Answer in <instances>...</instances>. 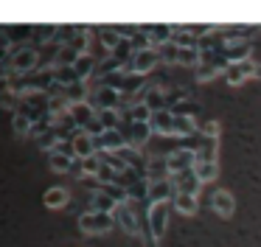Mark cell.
I'll list each match as a JSON object with an SVG mask.
<instances>
[{
  "label": "cell",
  "instance_id": "cell-40",
  "mask_svg": "<svg viewBox=\"0 0 261 247\" xmlns=\"http://www.w3.org/2000/svg\"><path fill=\"white\" fill-rule=\"evenodd\" d=\"M14 70H12V62H0V82L3 79H12Z\"/></svg>",
  "mask_w": 261,
  "mask_h": 247
},
{
  "label": "cell",
  "instance_id": "cell-2",
  "mask_svg": "<svg viewBox=\"0 0 261 247\" xmlns=\"http://www.w3.org/2000/svg\"><path fill=\"white\" fill-rule=\"evenodd\" d=\"M9 62H12L14 76H25V73H31V70L40 67V48H37V45H29V42L14 45L12 59H9Z\"/></svg>",
  "mask_w": 261,
  "mask_h": 247
},
{
  "label": "cell",
  "instance_id": "cell-24",
  "mask_svg": "<svg viewBox=\"0 0 261 247\" xmlns=\"http://www.w3.org/2000/svg\"><path fill=\"white\" fill-rule=\"evenodd\" d=\"M171 202H174L177 211H180V213H188V216H191V213H197V208H199L197 196H194V194H180V191H177V196H174Z\"/></svg>",
  "mask_w": 261,
  "mask_h": 247
},
{
  "label": "cell",
  "instance_id": "cell-29",
  "mask_svg": "<svg viewBox=\"0 0 261 247\" xmlns=\"http://www.w3.org/2000/svg\"><path fill=\"white\" fill-rule=\"evenodd\" d=\"M149 135H152V124H132V146L141 149L149 140Z\"/></svg>",
  "mask_w": 261,
  "mask_h": 247
},
{
  "label": "cell",
  "instance_id": "cell-3",
  "mask_svg": "<svg viewBox=\"0 0 261 247\" xmlns=\"http://www.w3.org/2000/svg\"><path fill=\"white\" fill-rule=\"evenodd\" d=\"M87 104L93 107V110H121V104H124V95L118 93V90L113 87H104V84H96V87H90V98H87Z\"/></svg>",
  "mask_w": 261,
  "mask_h": 247
},
{
  "label": "cell",
  "instance_id": "cell-30",
  "mask_svg": "<svg viewBox=\"0 0 261 247\" xmlns=\"http://www.w3.org/2000/svg\"><path fill=\"white\" fill-rule=\"evenodd\" d=\"M194 171H197L199 183H211V180H216L219 168H216V163H197V166H194Z\"/></svg>",
  "mask_w": 261,
  "mask_h": 247
},
{
  "label": "cell",
  "instance_id": "cell-1",
  "mask_svg": "<svg viewBox=\"0 0 261 247\" xmlns=\"http://www.w3.org/2000/svg\"><path fill=\"white\" fill-rule=\"evenodd\" d=\"M14 112H20L31 124H37L51 115V98H48V93H25V95H20V107Z\"/></svg>",
  "mask_w": 261,
  "mask_h": 247
},
{
  "label": "cell",
  "instance_id": "cell-38",
  "mask_svg": "<svg viewBox=\"0 0 261 247\" xmlns=\"http://www.w3.org/2000/svg\"><path fill=\"white\" fill-rule=\"evenodd\" d=\"M9 42H14V39H23V37H29V31H34V26H12L9 28Z\"/></svg>",
  "mask_w": 261,
  "mask_h": 247
},
{
  "label": "cell",
  "instance_id": "cell-13",
  "mask_svg": "<svg viewBox=\"0 0 261 247\" xmlns=\"http://www.w3.org/2000/svg\"><path fill=\"white\" fill-rule=\"evenodd\" d=\"M143 31L149 34V39H152L154 48L174 39V34H171V31H174V26H171V22H146V26H143Z\"/></svg>",
  "mask_w": 261,
  "mask_h": 247
},
{
  "label": "cell",
  "instance_id": "cell-35",
  "mask_svg": "<svg viewBox=\"0 0 261 247\" xmlns=\"http://www.w3.org/2000/svg\"><path fill=\"white\" fill-rule=\"evenodd\" d=\"M82 82L79 76H76L73 67H57V84H62V87H70V84Z\"/></svg>",
  "mask_w": 261,
  "mask_h": 247
},
{
  "label": "cell",
  "instance_id": "cell-15",
  "mask_svg": "<svg viewBox=\"0 0 261 247\" xmlns=\"http://www.w3.org/2000/svg\"><path fill=\"white\" fill-rule=\"evenodd\" d=\"M113 216H115V225H121L126 233H138V213H135V208H132V202L118 205L113 211Z\"/></svg>",
  "mask_w": 261,
  "mask_h": 247
},
{
  "label": "cell",
  "instance_id": "cell-25",
  "mask_svg": "<svg viewBox=\"0 0 261 247\" xmlns=\"http://www.w3.org/2000/svg\"><path fill=\"white\" fill-rule=\"evenodd\" d=\"M216 152H219L216 140L205 138L202 143H199V149H197V163H216Z\"/></svg>",
  "mask_w": 261,
  "mask_h": 247
},
{
  "label": "cell",
  "instance_id": "cell-9",
  "mask_svg": "<svg viewBox=\"0 0 261 247\" xmlns=\"http://www.w3.org/2000/svg\"><path fill=\"white\" fill-rule=\"evenodd\" d=\"M149 230H152V239H163L166 236V219H169V202H160V205H149Z\"/></svg>",
  "mask_w": 261,
  "mask_h": 247
},
{
  "label": "cell",
  "instance_id": "cell-21",
  "mask_svg": "<svg viewBox=\"0 0 261 247\" xmlns=\"http://www.w3.org/2000/svg\"><path fill=\"white\" fill-rule=\"evenodd\" d=\"M171 171H169V163H166V157H154V160H149V168H146V180L149 183H158V180H169Z\"/></svg>",
  "mask_w": 261,
  "mask_h": 247
},
{
  "label": "cell",
  "instance_id": "cell-10",
  "mask_svg": "<svg viewBox=\"0 0 261 247\" xmlns=\"http://www.w3.org/2000/svg\"><path fill=\"white\" fill-rule=\"evenodd\" d=\"M138 101H143V104L149 107V110L152 112H160V110H169V93H166L163 87H158V84H154V87H146L143 90L141 95H138Z\"/></svg>",
  "mask_w": 261,
  "mask_h": 247
},
{
  "label": "cell",
  "instance_id": "cell-31",
  "mask_svg": "<svg viewBox=\"0 0 261 247\" xmlns=\"http://www.w3.org/2000/svg\"><path fill=\"white\" fill-rule=\"evenodd\" d=\"M177 62H180V65L197 67L199 62H202V54H199V48H180V56H177Z\"/></svg>",
  "mask_w": 261,
  "mask_h": 247
},
{
  "label": "cell",
  "instance_id": "cell-6",
  "mask_svg": "<svg viewBox=\"0 0 261 247\" xmlns=\"http://www.w3.org/2000/svg\"><path fill=\"white\" fill-rule=\"evenodd\" d=\"M166 163H169V171L171 174L188 171V168L197 166V152H191L188 146H182V149H174L171 155H166Z\"/></svg>",
  "mask_w": 261,
  "mask_h": 247
},
{
  "label": "cell",
  "instance_id": "cell-33",
  "mask_svg": "<svg viewBox=\"0 0 261 247\" xmlns=\"http://www.w3.org/2000/svg\"><path fill=\"white\" fill-rule=\"evenodd\" d=\"M171 112H174V115H188V118H197L199 104H197V101H191V98H182V101H177V107H174Z\"/></svg>",
  "mask_w": 261,
  "mask_h": 247
},
{
  "label": "cell",
  "instance_id": "cell-14",
  "mask_svg": "<svg viewBox=\"0 0 261 247\" xmlns=\"http://www.w3.org/2000/svg\"><path fill=\"white\" fill-rule=\"evenodd\" d=\"M115 155H118V157H121V160H124L129 168H135V171H141L143 177H146L149 160L143 157V152L138 149V146H124V149H121V152H115Z\"/></svg>",
  "mask_w": 261,
  "mask_h": 247
},
{
  "label": "cell",
  "instance_id": "cell-34",
  "mask_svg": "<svg viewBox=\"0 0 261 247\" xmlns=\"http://www.w3.org/2000/svg\"><path fill=\"white\" fill-rule=\"evenodd\" d=\"M158 56H160V62H177L180 48H177L174 39H171V42H166V45H158Z\"/></svg>",
  "mask_w": 261,
  "mask_h": 247
},
{
  "label": "cell",
  "instance_id": "cell-16",
  "mask_svg": "<svg viewBox=\"0 0 261 247\" xmlns=\"http://www.w3.org/2000/svg\"><path fill=\"white\" fill-rule=\"evenodd\" d=\"M171 180H174V185H177V191H180V194H194V196L199 194V185H202L194 168L180 171V174H171Z\"/></svg>",
  "mask_w": 261,
  "mask_h": 247
},
{
  "label": "cell",
  "instance_id": "cell-17",
  "mask_svg": "<svg viewBox=\"0 0 261 247\" xmlns=\"http://www.w3.org/2000/svg\"><path fill=\"white\" fill-rule=\"evenodd\" d=\"M152 132L158 135H174V112L171 110H160V112H152Z\"/></svg>",
  "mask_w": 261,
  "mask_h": 247
},
{
  "label": "cell",
  "instance_id": "cell-22",
  "mask_svg": "<svg viewBox=\"0 0 261 247\" xmlns=\"http://www.w3.org/2000/svg\"><path fill=\"white\" fill-rule=\"evenodd\" d=\"M115 208H118V202H115L113 196H107L104 191H96V194L90 196V211H96V213H113Z\"/></svg>",
  "mask_w": 261,
  "mask_h": 247
},
{
  "label": "cell",
  "instance_id": "cell-11",
  "mask_svg": "<svg viewBox=\"0 0 261 247\" xmlns=\"http://www.w3.org/2000/svg\"><path fill=\"white\" fill-rule=\"evenodd\" d=\"M93 143H96V152H121L126 140L118 129H110V132H101L98 138H93Z\"/></svg>",
  "mask_w": 261,
  "mask_h": 247
},
{
  "label": "cell",
  "instance_id": "cell-4",
  "mask_svg": "<svg viewBox=\"0 0 261 247\" xmlns=\"http://www.w3.org/2000/svg\"><path fill=\"white\" fill-rule=\"evenodd\" d=\"M79 228H82V233H87V236L107 233V230L115 228V216H113V213L87 211V213H82V216H79Z\"/></svg>",
  "mask_w": 261,
  "mask_h": 247
},
{
  "label": "cell",
  "instance_id": "cell-36",
  "mask_svg": "<svg viewBox=\"0 0 261 247\" xmlns=\"http://www.w3.org/2000/svg\"><path fill=\"white\" fill-rule=\"evenodd\" d=\"M197 132L202 135V138L216 140V135H219V124H216V121H205V124H199V127H197Z\"/></svg>",
  "mask_w": 261,
  "mask_h": 247
},
{
  "label": "cell",
  "instance_id": "cell-39",
  "mask_svg": "<svg viewBox=\"0 0 261 247\" xmlns=\"http://www.w3.org/2000/svg\"><path fill=\"white\" fill-rule=\"evenodd\" d=\"M12 42H9V39H0V62H9L12 59Z\"/></svg>",
  "mask_w": 261,
  "mask_h": 247
},
{
  "label": "cell",
  "instance_id": "cell-19",
  "mask_svg": "<svg viewBox=\"0 0 261 247\" xmlns=\"http://www.w3.org/2000/svg\"><path fill=\"white\" fill-rule=\"evenodd\" d=\"M211 205H214V211L219 213V216L227 219V216H233V208H236V202H233V194H230V191L222 188V191H216V194H214Z\"/></svg>",
  "mask_w": 261,
  "mask_h": 247
},
{
  "label": "cell",
  "instance_id": "cell-20",
  "mask_svg": "<svg viewBox=\"0 0 261 247\" xmlns=\"http://www.w3.org/2000/svg\"><path fill=\"white\" fill-rule=\"evenodd\" d=\"M96 67H98V56H93V54H85V56H79V59H76L73 70H76V76H79L82 82H87V79H93V73H96Z\"/></svg>",
  "mask_w": 261,
  "mask_h": 247
},
{
  "label": "cell",
  "instance_id": "cell-5",
  "mask_svg": "<svg viewBox=\"0 0 261 247\" xmlns=\"http://www.w3.org/2000/svg\"><path fill=\"white\" fill-rule=\"evenodd\" d=\"M158 62H160L158 48H149V51H135L132 62L124 67V73H138V76H143V73H149L154 65H158Z\"/></svg>",
  "mask_w": 261,
  "mask_h": 247
},
{
  "label": "cell",
  "instance_id": "cell-23",
  "mask_svg": "<svg viewBox=\"0 0 261 247\" xmlns=\"http://www.w3.org/2000/svg\"><path fill=\"white\" fill-rule=\"evenodd\" d=\"M197 127L199 124L194 121V118L174 115V135H180V138H194V135H197Z\"/></svg>",
  "mask_w": 261,
  "mask_h": 247
},
{
  "label": "cell",
  "instance_id": "cell-27",
  "mask_svg": "<svg viewBox=\"0 0 261 247\" xmlns=\"http://www.w3.org/2000/svg\"><path fill=\"white\" fill-rule=\"evenodd\" d=\"M98 124L104 127V132L121 127V112L118 110H98Z\"/></svg>",
  "mask_w": 261,
  "mask_h": 247
},
{
  "label": "cell",
  "instance_id": "cell-32",
  "mask_svg": "<svg viewBox=\"0 0 261 247\" xmlns=\"http://www.w3.org/2000/svg\"><path fill=\"white\" fill-rule=\"evenodd\" d=\"M98 171H101V155H93V157H87V160H82V174L85 177H98Z\"/></svg>",
  "mask_w": 261,
  "mask_h": 247
},
{
  "label": "cell",
  "instance_id": "cell-8",
  "mask_svg": "<svg viewBox=\"0 0 261 247\" xmlns=\"http://www.w3.org/2000/svg\"><path fill=\"white\" fill-rule=\"evenodd\" d=\"M177 196V185H174V180H158V183H149V196H146V202L149 205H160V202H169V200H174Z\"/></svg>",
  "mask_w": 261,
  "mask_h": 247
},
{
  "label": "cell",
  "instance_id": "cell-12",
  "mask_svg": "<svg viewBox=\"0 0 261 247\" xmlns=\"http://www.w3.org/2000/svg\"><path fill=\"white\" fill-rule=\"evenodd\" d=\"M250 54H253V39H239V42H230L225 51H222V56L227 59V65H236V62L250 59Z\"/></svg>",
  "mask_w": 261,
  "mask_h": 247
},
{
  "label": "cell",
  "instance_id": "cell-7",
  "mask_svg": "<svg viewBox=\"0 0 261 247\" xmlns=\"http://www.w3.org/2000/svg\"><path fill=\"white\" fill-rule=\"evenodd\" d=\"M261 73V67L255 65V59H244V62H236V65H230L225 70V82L227 84H242L244 79H250V76H258Z\"/></svg>",
  "mask_w": 261,
  "mask_h": 247
},
{
  "label": "cell",
  "instance_id": "cell-37",
  "mask_svg": "<svg viewBox=\"0 0 261 247\" xmlns=\"http://www.w3.org/2000/svg\"><path fill=\"white\" fill-rule=\"evenodd\" d=\"M14 132L25 135V138H29V132H31V121L25 115H20V112H14Z\"/></svg>",
  "mask_w": 261,
  "mask_h": 247
},
{
  "label": "cell",
  "instance_id": "cell-26",
  "mask_svg": "<svg viewBox=\"0 0 261 247\" xmlns=\"http://www.w3.org/2000/svg\"><path fill=\"white\" fill-rule=\"evenodd\" d=\"M48 163H51V168L54 171H73V166H76V160L73 157H65V155H57V152H48Z\"/></svg>",
  "mask_w": 261,
  "mask_h": 247
},
{
  "label": "cell",
  "instance_id": "cell-18",
  "mask_svg": "<svg viewBox=\"0 0 261 247\" xmlns=\"http://www.w3.org/2000/svg\"><path fill=\"white\" fill-rule=\"evenodd\" d=\"M73 149H76V160H87V157L96 155V143H93V135L87 132H76L73 135Z\"/></svg>",
  "mask_w": 261,
  "mask_h": 247
},
{
  "label": "cell",
  "instance_id": "cell-28",
  "mask_svg": "<svg viewBox=\"0 0 261 247\" xmlns=\"http://www.w3.org/2000/svg\"><path fill=\"white\" fill-rule=\"evenodd\" d=\"M42 202H45L48 208H62L65 202H68V191L65 188H48L45 194H42Z\"/></svg>",
  "mask_w": 261,
  "mask_h": 247
}]
</instances>
